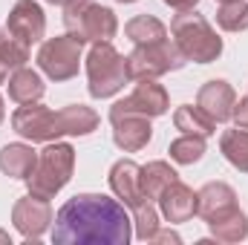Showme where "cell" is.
Wrapping results in <instances>:
<instances>
[{
	"label": "cell",
	"instance_id": "cell-35",
	"mask_svg": "<svg viewBox=\"0 0 248 245\" xmlns=\"http://www.w3.org/2000/svg\"><path fill=\"white\" fill-rule=\"evenodd\" d=\"M3 81H6V75H3V72H0V84H3Z\"/></svg>",
	"mask_w": 248,
	"mask_h": 245
},
{
	"label": "cell",
	"instance_id": "cell-12",
	"mask_svg": "<svg viewBox=\"0 0 248 245\" xmlns=\"http://www.w3.org/2000/svg\"><path fill=\"white\" fill-rule=\"evenodd\" d=\"M234 211H240V205H237V193L231 184L208 182L196 190V216H202L208 225L231 216Z\"/></svg>",
	"mask_w": 248,
	"mask_h": 245
},
{
	"label": "cell",
	"instance_id": "cell-14",
	"mask_svg": "<svg viewBox=\"0 0 248 245\" xmlns=\"http://www.w3.org/2000/svg\"><path fill=\"white\" fill-rule=\"evenodd\" d=\"M234 104H237V92H234V87L228 81H208L196 95V107L217 124L231 119Z\"/></svg>",
	"mask_w": 248,
	"mask_h": 245
},
{
	"label": "cell",
	"instance_id": "cell-15",
	"mask_svg": "<svg viewBox=\"0 0 248 245\" xmlns=\"http://www.w3.org/2000/svg\"><path fill=\"white\" fill-rule=\"evenodd\" d=\"M139 170L141 168L133 159H119L110 168V187L122 199L124 208H130V211L144 202V193H141V184H139Z\"/></svg>",
	"mask_w": 248,
	"mask_h": 245
},
{
	"label": "cell",
	"instance_id": "cell-27",
	"mask_svg": "<svg viewBox=\"0 0 248 245\" xmlns=\"http://www.w3.org/2000/svg\"><path fill=\"white\" fill-rule=\"evenodd\" d=\"M217 23L225 32H243V29H248V3L246 0H225V3H219Z\"/></svg>",
	"mask_w": 248,
	"mask_h": 245
},
{
	"label": "cell",
	"instance_id": "cell-2",
	"mask_svg": "<svg viewBox=\"0 0 248 245\" xmlns=\"http://www.w3.org/2000/svg\"><path fill=\"white\" fill-rule=\"evenodd\" d=\"M15 133L29 141H52L58 136H87L98 127V113L87 104H69L63 110H49L44 104H20L12 116Z\"/></svg>",
	"mask_w": 248,
	"mask_h": 245
},
{
	"label": "cell",
	"instance_id": "cell-29",
	"mask_svg": "<svg viewBox=\"0 0 248 245\" xmlns=\"http://www.w3.org/2000/svg\"><path fill=\"white\" fill-rule=\"evenodd\" d=\"M150 243H179V234H173L170 228H159L156 237H153Z\"/></svg>",
	"mask_w": 248,
	"mask_h": 245
},
{
	"label": "cell",
	"instance_id": "cell-32",
	"mask_svg": "<svg viewBox=\"0 0 248 245\" xmlns=\"http://www.w3.org/2000/svg\"><path fill=\"white\" fill-rule=\"evenodd\" d=\"M3 119H6V107H3V98H0V124H3Z\"/></svg>",
	"mask_w": 248,
	"mask_h": 245
},
{
	"label": "cell",
	"instance_id": "cell-18",
	"mask_svg": "<svg viewBox=\"0 0 248 245\" xmlns=\"http://www.w3.org/2000/svg\"><path fill=\"white\" fill-rule=\"evenodd\" d=\"M44 90L46 87H44V81L35 69L20 66L9 75V98L15 104H35V101L44 98Z\"/></svg>",
	"mask_w": 248,
	"mask_h": 245
},
{
	"label": "cell",
	"instance_id": "cell-16",
	"mask_svg": "<svg viewBox=\"0 0 248 245\" xmlns=\"http://www.w3.org/2000/svg\"><path fill=\"white\" fill-rule=\"evenodd\" d=\"M159 202V214L168 219V222H187L193 214H196V193L187 187V184H182L179 179L173 184H168V190L156 199Z\"/></svg>",
	"mask_w": 248,
	"mask_h": 245
},
{
	"label": "cell",
	"instance_id": "cell-25",
	"mask_svg": "<svg viewBox=\"0 0 248 245\" xmlns=\"http://www.w3.org/2000/svg\"><path fill=\"white\" fill-rule=\"evenodd\" d=\"M133 225H136V237L141 243H150L156 237V231L162 228V222H159V211H156V205L150 199H144L141 205L133 208Z\"/></svg>",
	"mask_w": 248,
	"mask_h": 245
},
{
	"label": "cell",
	"instance_id": "cell-26",
	"mask_svg": "<svg viewBox=\"0 0 248 245\" xmlns=\"http://www.w3.org/2000/svg\"><path fill=\"white\" fill-rule=\"evenodd\" d=\"M211 234L219 243H240V240L248 237V216L243 211H234L231 216H225L219 222H211Z\"/></svg>",
	"mask_w": 248,
	"mask_h": 245
},
{
	"label": "cell",
	"instance_id": "cell-22",
	"mask_svg": "<svg viewBox=\"0 0 248 245\" xmlns=\"http://www.w3.org/2000/svg\"><path fill=\"white\" fill-rule=\"evenodd\" d=\"M173 124H176V130H182V133H193V136H214L217 133V122H211L199 107H193V104H185V107H179L176 113H173Z\"/></svg>",
	"mask_w": 248,
	"mask_h": 245
},
{
	"label": "cell",
	"instance_id": "cell-34",
	"mask_svg": "<svg viewBox=\"0 0 248 245\" xmlns=\"http://www.w3.org/2000/svg\"><path fill=\"white\" fill-rule=\"evenodd\" d=\"M69 3H87V0H69Z\"/></svg>",
	"mask_w": 248,
	"mask_h": 245
},
{
	"label": "cell",
	"instance_id": "cell-9",
	"mask_svg": "<svg viewBox=\"0 0 248 245\" xmlns=\"http://www.w3.org/2000/svg\"><path fill=\"white\" fill-rule=\"evenodd\" d=\"M168 107H170L168 90L162 84H156V78H144V81L136 84V90L127 98L116 101L110 107V116H116V113H139V116L156 119V116H165Z\"/></svg>",
	"mask_w": 248,
	"mask_h": 245
},
{
	"label": "cell",
	"instance_id": "cell-33",
	"mask_svg": "<svg viewBox=\"0 0 248 245\" xmlns=\"http://www.w3.org/2000/svg\"><path fill=\"white\" fill-rule=\"evenodd\" d=\"M46 3H58V6H66L69 0H46Z\"/></svg>",
	"mask_w": 248,
	"mask_h": 245
},
{
	"label": "cell",
	"instance_id": "cell-10",
	"mask_svg": "<svg viewBox=\"0 0 248 245\" xmlns=\"http://www.w3.org/2000/svg\"><path fill=\"white\" fill-rule=\"evenodd\" d=\"M6 32L23 46L38 44L46 32V17H44L41 6L35 0H17L6 17Z\"/></svg>",
	"mask_w": 248,
	"mask_h": 245
},
{
	"label": "cell",
	"instance_id": "cell-6",
	"mask_svg": "<svg viewBox=\"0 0 248 245\" xmlns=\"http://www.w3.org/2000/svg\"><path fill=\"white\" fill-rule=\"evenodd\" d=\"M63 26L81 44H87V41H93V44L95 41H110L119 32V20H116L113 9L98 6L93 0H87V3H66L63 6Z\"/></svg>",
	"mask_w": 248,
	"mask_h": 245
},
{
	"label": "cell",
	"instance_id": "cell-8",
	"mask_svg": "<svg viewBox=\"0 0 248 245\" xmlns=\"http://www.w3.org/2000/svg\"><path fill=\"white\" fill-rule=\"evenodd\" d=\"M81 41H75L69 32L61 38H49L38 49V66L52 78V81H69L78 75L81 66Z\"/></svg>",
	"mask_w": 248,
	"mask_h": 245
},
{
	"label": "cell",
	"instance_id": "cell-23",
	"mask_svg": "<svg viewBox=\"0 0 248 245\" xmlns=\"http://www.w3.org/2000/svg\"><path fill=\"white\" fill-rule=\"evenodd\" d=\"M168 153H170V159H173L176 165H193V162H199V159L205 156V136L182 133L179 138L170 141Z\"/></svg>",
	"mask_w": 248,
	"mask_h": 245
},
{
	"label": "cell",
	"instance_id": "cell-37",
	"mask_svg": "<svg viewBox=\"0 0 248 245\" xmlns=\"http://www.w3.org/2000/svg\"><path fill=\"white\" fill-rule=\"evenodd\" d=\"M219 3H225V0H219Z\"/></svg>",
	"mask_w": 248,
	"mask_h": 245
},
{
	"label": "cell",
	"instance_id": "cell-31",
	"mask_svg": "<svg viewBox=\"0 0 248 245\" xmlns=\"http://www.w3.org/2000/svg\"><path fill=\"white\" fill-rule=\"evenodd\" d=\"M0 243H3V245H12V237H9L6 231H0Z\"/></svg>",
	"mask_w": 248,
	"mask_h": 245
},
{
	"label": "cell",
	"instance_id": "cell-1",
	"mask_svg": "<svg viewBox=\"0 0 248 245\" xmlns=\"http://www.w3.org/2000/svg\"><path fill=\"white\" fill-rule=\"evenodd\" d=\"M133 219L119 199L104 193H78L55 214L52 243L58 245H127Z\"/></svg>",
	"mask_w": 248,
	"mask_h": 245
},
{
	"label": "cell",
	"instance_id": "cell-7",
	"mask_svg": "<svg viewBox=\"0 0 248 245\" xmlns=\"http://www.w3.org/2000/svg\"><path fill=\"white\" fill-rule=\"evenodd\" d=\"M185 66V55L173 41H156V44H136V49L127 55V75L130 81L144 78H162L173 69Z\"/></svg>",
	"mask_w": 248,
	"mask_h": 245
},
{
	"label": "cell",
	"instance_id": "cell-24",
	"mask_svg": "<svg viewBox=\"0 0 248 245\" xmlns=\"http://www.w3.org/2000/svg\"><path fill=\"white\" fill-rule=\"evenodd\" d=\"M26 61H29V46L17 44L9 32H6V35H0V72L9 78L15 69L26 66Z\"/></svg>",
	"mask_w": 248,
	"mask_h": 245
},
{
	"label": "cell",
	"instance_id": "cell-20",
	"mask_svg": "<svg viewBox=\"0 0 248 245\" xmlns=\"http://www.w3.org/2000/svg\"><path fill=\"white\" fill-rule=\"evenodd\" d=\"M124 35L133 44H156V41L168 38V26L159 17H153V15H136L133 20H127Z\"/></svg>",
	"mask_w": 248,
	"mask_h": 245
},
{
	"label": "cell",
	"instance_id": "cell-5",
	"mask_svg": "<svg viewBox=\"0 0 248 245\" xmlns=\"http://www.w3.org/2000/svg\"><path fill=\"white\" fill-rule=\"evenodd\" d=\"M87 78H90L93 98H110L119 90H124V84L130 81L127 58L110 41H95L87 55Z\"/></svg>",
	"mask_w": 248,
	"mask_h": 245
},
{
	"label": "cell",
	"instance_id": "cell-21",
	"mask_svg": "<svg viewBox=\"0 0 248 245\" xmlns=\"http://www.w3.org/2000/svg\"><path fill=\"white\" fill-rule=\"evenodd\" d=\"M219 150L237 170L248 173V130H225L219 138Z\"/></svg>",
	"mask_w": 248,
	"mask_h": 245
},
{
	"label": "cell",
	"instance_id": "cell-17",
	"mask_svg": "<svg viewBox=\"0 0 248 245\" xmlns=\"http://www.w3.org/2000/svg\"><path fill=\"white\" fill-rule=\"evenodd\" d=\"M35 165H38V153L29 147V144H6L3 150H0V170L6 173V176H12V179H29L32 176V170H35Z\"/></svg>",
	"mask_w": 248,
	"mask_h": 245
},
{
	"label": "cell",
	"instance_id": "cell-28",
	"mask_svg": "<svg viewBox=\"0 0 248 245\" xmlns=\"http://www.w3.org/2000/svg\"><path fill=\"white\" fill-rule=\"evenodd\" d=\"M231 119L237 122V127H240V130H248V95L243 98V101H237V104H234Z\"/></svg>",
	"mask_w": 248,
	"mask_h": 245
},
{
	"label": "cell",
	"instance_id": "cell-19",
	"mask_svg": "<svg viewBox=\"0 0 248 245\" xmlns=\"http://www.w3.org/2000/svg\"><path fill=\"white\" fill-rule=\"evenodd\" d=\"M179 179L176 176V170L168 165V162H150V165H144L141 170H139V184H141V193H144V199H159L165 190H168V184H173Z\"/></svg>",
	"mask_w": 248,
	"mask_h": 245
},
{
	"label": "cell",
	"instance_id": "cell-13",
	"mask_svg": "<svg viewBox=\"0 0 248 245\" xmlns=\"http://www.w3.org/2000/svg\"><path fill=\"white\" fill-rule=\"evenodd\" d=\"M110 122H113V141L124 153H136V150L147 147V141L153 136L150 119L139 116V113H116V116H110Z\"/></svg>",
	"mask_w": 248,
	"mask_h": 245
},
{
	"label": "cell",
	"instance_id": "cell-36",
	"mask_svg": "<svg viewBox=\"0 0 248 245\" xmlns=\"http://www.w3.org/2000/svg\"><path fill=\"white\" fill-rule=\"evenodd\" d=\"M119 3H136V0H119Z\"/></svg>",
	"mask_w": 248,
	"mask_h": 245
},
{
	"label": "cell",
	"instance_id": "cell-30",
	"mask_svg": "<svg viewBox=\"0 0 248 245\" xmlns=\"http://www.w3.org/2000/svg\"><path fill=\"white\" fill-rule=\"evenodd\" d=\"M170 9H176V12H185V9H193L199 0H165Z\"/></svg>",
	"mask_w": 248,
	"mask_h": 245
},
{
	"label": "cell",
	"instance_id": "cell-11",
	"mask_svg": "<svg viewBox=\"0 0 248 245\" xmlns=\"http://www.w3.org/2000/svg\"><path fill=\"white\" fill-rule=\"evenodd\" d=\"M12 222L23 234V240H38L49 228V222H55L52 208H49V199H41L35 193L17 199L15 208H12Z\"/></svg>",
	"mask_w": 248,
	"mask_h": 245
},
{
	"label": "cell",
	"instance_id": "cell-3",
	"mask_svg": "<svg viewBox=\"0 0 248 245\" xmlns=\"http://www.w3.org/2000/svg\"><path fill=\"white\" fill-rule=\"evenodd\" d=\"M170 35L185 61L211 63L222 55V38L214 32V26L205 20V15L185 9L170 20Z\"/></svg>",
	"mask_w": 248,
	"mask_h": 245
},
{
	"label": "cell",
	"instance_id": "cell-4",
	"mask_svg": "<svg viewBox=\"0 0 248 245\" xmlns=\"http://www.w3.org/2000/svg\"><path fill=\"white\" fill-rule=\"evenodd\" d=\"M72 168H75V150L66 141H49L41 153H38V165L32 170L29 193L41 196V199H52L63 184L72 179Z\"/></svg>",
	"mask_w": 248,
	"mask_h": 245
}]
</instances>
